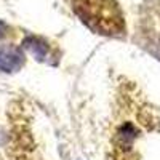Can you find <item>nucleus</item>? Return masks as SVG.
Returning <instances> with one entry per match:
<instances>
[{
    "mask_svg": "<svg viewBox=\"0 0 160 160\" xmlns=\"http://www.w3.org/2000/svg\"><path fill=\"white\" fill-rule=\"evenodd\" d=\"M72 8L80 21L96 34L123 32V16L115 0H72Z\"/></svg>",
    "mask_w": 160,
    "mask_h": 160,
    "instance_id": "nucleus-1",
    "label": "nucleus"
},
{
    "mask_svg": "<svg viewBox=\"0 0 160 160\" xmlns=\"http://www.w3.org/2000/svg\"><path fill=\"white\" fill-rule=\"evenodd\" d=\"M24 62L22 51L15 45H5L0 47V71L13 72L18 71Z\"/></svg>",
    "mask_w": 160,
    "mask_h": 160,
    "instance_id": "nucleus-2",
    "label": "nucleus"
},
{
    "mask_svg": "<svg viewBox=\"0 0 160 160\" xmlns=\"http://www.w3.org/2000/svg\"><path fill=\"white\" fill-rule=\"evenodd\" d=\"M24 47L26 48H29V51L32 53V55L37 58V59H43L47 55H48V48L43 42H40L38 38H26L24 40Z\"/></svg>",
    "mask_w": 160,
    "mask_h": 160,
    "instance_id": "nucleus-3",
    "label": "nucleus"
},
{
    "mask_svg": "<svg viewBox=\"0 0 160 160\" xmlns=\"http://www.w3.org/2000/svg\"><path fill=\"white\" fill-rule=\"evenodd\" d=\"M5 34V24L2 22V21H0V37H2Z\"/></svg>",
    "mask_w": 160,
    "mask_h": 160,
    "instance_id": "nucleus-4",
    "label": "nucleus"
}]
</instances>
